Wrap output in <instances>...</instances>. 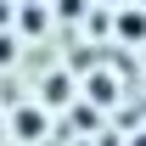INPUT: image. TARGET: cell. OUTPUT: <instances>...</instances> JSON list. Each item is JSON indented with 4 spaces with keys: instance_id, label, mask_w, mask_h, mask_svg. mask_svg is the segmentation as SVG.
<instances>
[{
    "instance_id": "obj_1",
    "label": "cell",
    "mask_w": 146,
    "mask_h": 146,
    "mask_svg": "<svg viewBox=\"0 0 146 146\" xmlns=\"http://www.w3.org/2000/svg\"><path fill=\"white\" fill-rule=\"evenodd\" d=\"M11 135H17V141H39V135H45V112H39V107H23L17 118H11Z\"/></svg>"
},
{
    "instance_id": "obj_8",
    "label": "cell",
    "mask_w": 146,
    "mask_h": 146,
    "mask_svg": "<svg viewBox=\"0 0 146 146\" xmlns=\"http://www.w3.org/2000/svg\"><path fill=\"white\" fill-rule=\"evenodd\" d=\"M141 6H146V0H141Z\"/></svg>"
},
{
    "instance_id": "obj_7",
    "label": "cell",
    "mask_w": 146,
    "mask_h": 146,
    "mask_svg": "<svg viewBox=\"0 0 146 146\" xmlns=\"http://www.w3.org/2000/svg\"><path fill=\"white\" fill-rule=\"evenodd\" d=\"M129 146H146V135H135V141H129Z\"/></svg>"
},
{
    "instance_id": "obj_5",
    "label": "cell",
    "mask_w": 146,
    "mask_h": 146,
    "mask_svg": "<svg viewBox=\"0 0 146 146\" xmlns=\"http://www.w3.org/2000/svg\"><path fill=\"white\" fill-rule=\"evenodd\" d=\"M23 28H28V34H39V28H45V11H39V6H28V11H23Z\"/></svg>"
},
{
    "instance_id": "obj_2",
    "label": "cell",
    "mask_w": 146,
    "mask_h": 146,
    "mask_svg": "<svg viewBox=\"0 0 146 146\" xmlns=\"http://www.w3.org/2000/svg\"><path fill=\"white\" fill-rule=\"evenodd\" d=\"M118 39L141 45V39H146V11H124V17H118Z\"/></svg>"
},
{
    "instance_id": "obj_3",
    "label": "cell",
    "mask_w": 146,
    "mask_h": 146,
    "mask_svg": "<svg viewBox=\"0 0 146 146\" xmlns=\"http://www.w3.org/2000/svg\"><path fill=\"white\" fill-rule=\"evenodd\" d=\"M90 96H96V101H112V96H118V84H112L107 73H96V79H90Z\"/></svg>"
},
{
    "instance_id": "obj_6",
    "label": "cell",
    "mask_w": 146,
    "mask_h": 146,
    "mask_svg": "<svg viewBox=\"0 0 146 146\" xmlns=\"http://www.w3.org/2000/svg\"><path fill=\"white\" fill-rule=\"evenodd\" d=\"M0 62H11V39H0Z\"/></svg>"
},
{
    "instance_id": "obj_4",
    "label": "cell",
    "mask_w": 146,
    "mask_h": 146,
    "mask_svg": "<svg viewBox=\"0 0 146 146\" xmlns=\"http://www.w3.org/2000/svg\"><path fill=\"white\" fill-rule=\"evenodd\" d=\"M45 101H68V79H62V73H56L51 84H45Z\"/></svg>"
}]
</instances>
